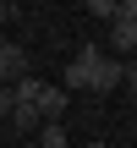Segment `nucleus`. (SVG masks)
Here are the masks:
<instances>
[{"label":"nucleus","instance_id":"obj_9","mask_svg":"<svg viewBox=\"0 0 137 148\" xmlns=\"http://www.w3.org/2000/svg\"><path fill=\"white\" fill-rule=\"evenodd\" d=\"M11 110H16V99H11V88H5V82H0V126H5V121H11Z\"/></svg>","mask_w":137,"mask_h":148},{"label":"nucleus","instance_id":"obj_7","mask_svg":"<svg viewBox=\"0 0 137 148\" xmlns=\"http://www.w3.org/2000/svg\"><path fill=\"white\" fill-rule=\"evenodd\" d=\"M38 148H66V126L60 121H44L38 126Z\"/></svg>","mask_w":137,"mask_h":148},{"label":"nucleus","instance_id":"obj_2","mask_svg":"<svg viewBox=\"0 0 137 148\" xmlns=\"http://www.w3.org/2000/svg\"><path fill=\"white\" fill-rule=\"evenodd\" d=\"M110 49H115V55H137V16H132V0H121V16L110 22Z\"/></svg>","mask_w":137,"mask_h":148},{"label":"nucleus","instance_id":"obj_10","mask_svg":"<svg viewBox=\"0 0 137 148\" xmlns=\"http://www.w3.org/2000/svg\"><path fill=\"white\" fill-rule=\"evenodd\" d=\"M126 88H132V99H137V66H126Z\"/></svg>","mask_w":137,"mask_h":148},{"label":"nucleus","instance_id":"obj_5","mask_svg":"<svg viewBox=\"0 0 137 148\" xmlns=\"http://www.w3.org/2000/svg\"><path fill=\"white\" fill-rule=\"evenodd\" d=\"M22 77H27V49L11 44V38H0V82L11 88V82H22Z\"/></svg>","mask_w":137,"mask_h":148},{"label":"nucleus","instance_id":"obj_8","mask_svg":"<svg viewBox=\"0 0 137 148\" xmlns=\"http://www.w3.org/2000/svg\"><path fill=\"white\" fill-rule=\"evenodd\" d=\"M88 11H93V16H104V22H115V16H121V0H93Z\"/></svg>","mask_w":137,"mask_h":148},{"label":"nucleus","instance_id":"obj_14","mask_svg":"<svg viewBox=\"0 0 137 148\" xmlns=\"http://www.w3.org/2000/svg\"><path fill=\"white\" fill-rule=\"evenodd\" d=\"M132 16H137V0H132Z\"/></svg>","mask_w":137,"mask_h":148},{"label":"nucleus","instance_id":"obj_4","mask_svg":"<svg viewBox=\"0 0 137 148\" xmlns=\"http://www.w3.org/2000/svg\"><path fill=\"white\" fill-rule=\"evenodd\" d=\"M33 110H38V121H60V115L71 110V93H66L60 82H44V93L33 99Z\"/></svg>","mask_w":137,"mask_h":148},{"label":"nucleus","instance_id":"obj_6","mask_svg":"<svg viewBox=\"0 0 137 148\" xmlns=\"http://www.w3.org/2000/svg\"><path fill=\"white\" fill-rule=\"evenodd\" d=\"M5 126H11V132H16V137H27V132H38V126H44V121H38V110H33V104H16V110H11V121H5Z\"/></svg>","mask_w":137,"mask_h":148},{"label":"nucleus","instance_id":"obj_11","mask_svg":"<svg viewBox=\"0 0 137 148\" xmlns=\"http://www.w3.org/2000/svg\"><path fill=\"white\" fill-rule=\"evenodd\" d=\"M11 16H16V11H11V5H0V27H5V22H11Z\"/></svg>","mask_w":137,"mask_h":148},{"label":"nucleus","instance_id":"obj_13","mask_svg":"<svg viewBox=\"0 0 137 148\" xmlns=\"http://www.w3.org/2000/svg\"><path fill=\"white\" fill-rule=\"evenodd\" d=\"M0 143H5V126H0Z\"/></svg>","mask_w":137,"mask_h":148},{"label":"nucleus","instance_id":"obj_1","mask_svg":"<svg viewBox=\"0 0 137 148\" xmlns=\"http://www.w3.org/2000/svg\"><path fill=\"white\" fill-rule=\"evenodd\" d=\"M99 55H104L99 44H82V49L66 60V77H60V88H66V93H71V88H88V77H93V60H99Z\"/></svg>","mask_w":137,"mask_h":148},{"label":"nucleus","instance_id":"obj_3","mask_svg":"<svg viewBox=\"0 0 137 148\" xmlns=\"http://www.w3.org/2000/svg\"><path fill=\"white\" fill-rule=\"evenodd\" d=\"M121 82H126V60H110V55H99V60H93V77H88V88H93V93H115Z\"/></svg>","mask_w":137,"mask_h":148},{"label":"nucleus","instance_id":"obj_12","mask_svg":"<svg viewBox=\"0 0 137 148\" xmlns=\"http://www.w3.org/2000/svg\"><path fill=\"white\" fill-rule=\"evenodd\" d=\"M88 148H110V143H88Z\"/></svg>","mask_w":137,"mask_h":148}]
</instances>
